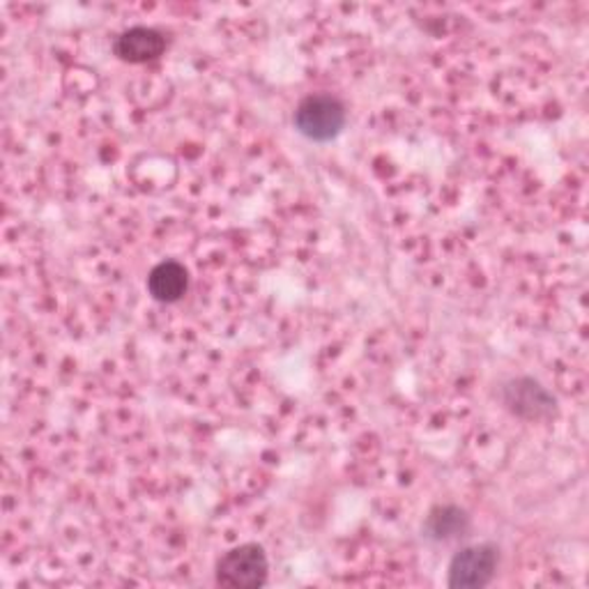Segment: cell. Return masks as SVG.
<instances>
[{"mask_svg":"<svg viewBox=\"0 0 589 589\" xmlns=\"http://www.w3.org/2000/svg\"><path fill=\"white\" fill-rule=\"evenodd\" d=\"M268 555L258 543H242L217 562V582L228 589H256L268 580Z\"/></svg>","mask_w":589,"mask_h":589,"instance_id":"6da1fadb","label":"cell"},{"mask_svg":"<svg viewBox=\"0 0 589 589\" xmlns=\"http://www.w3.org/2000/svg\"><path fill=\"white\" fill-rule=\"evenodd\" d=\"M346 125V108L332 94H311L295 111L299 135L316 143H328L341 135Z\"/></svg>","mask_w":589,"mask_h":589,"instance_id":"7a4b0ae2","label":"cell"},{"mask_svg":"<svg viewBox=\"0 0 589 589\" xmlns=\"http://www.w3.org/2000/svg\"><path fill=\"white\" fill-rule=\"evenodd\" d=\"M498 568V548L496 546H470L456 553L449 564V587L477 589L486 587Z\"/></svg>","mask_w":589,"mask_h":589,"instance_id":"3957f363","label":"cell"},{"mask_svg":"<svg viewBox=\"0 0 589 589\" xmlns=\"http://www.w3.org/2000/svg\"><path fill=\"white\" fill-rule=\"evenodd\" d=\"M507 406L527 420H539V417H548L555 410V398L550 396L535 380H514L507 387Z\"/></svg>","mask_w":589,"mask_h":589,"instance_id":"277c9868","label":"cell"},{"mask_svg":"<svg viewBox=\"0 0 589 589\" xmlns=\"http://www.w3.org/2000/svg\"><path fill=\"white\" fill-rule=\"evenodd\" d=\"M164 49H166V40L162 37V33L143 28V26L125 30L116 42V53L120 55V59L127 63H137V65L159 59Z\"/></svg>","mask_w":589,"mask_h":589,"instance_id":"5b68a950","label":"cell"},{"mask_svg":"<svg viewBox=\"0 0 589 589\" xmlns=\"http://www.w3.org/2000/svg\"><path fill=\"white\" fill-rule=\"evenodd\" d=\"M189 289V274L178 260H164L152 268L148 277V291L157 302H178Z\"/></svg>","mask_w":589,"mask_h":589,"instance_id":"8992f818","label":"cell"},{"mask_svg":"<svg viewBox=\"0 0 589 589\" xmlns=\"http://www.w3.org/2000/svg\"><path fill=\"white\" fill-rule=\"evenodd\" d=\"M468 527L465 511L456 507H440L435 509L426 521V532L433 539H453Z\"/></svg>","mask_w":589,"mask_h":589,"instance_id":"52a82bcc","label":"cell"}]
</instances>
